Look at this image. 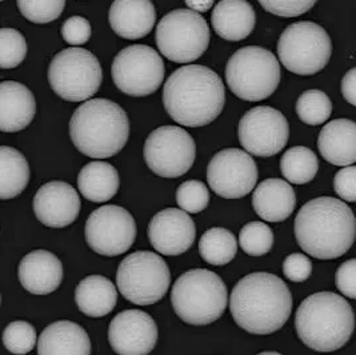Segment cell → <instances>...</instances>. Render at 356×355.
I'll use <instances>...</instances> for the list:
<instances>
[{
  "instance_id": "1",
  "label": "cell",
  "mask_w": 356,
  "mask_h": 355,
  "mask_svg": "<svg viewBox=\"0 0 356 355\" xmlns=\"http://www.w3.org/2000/svg\"><path fill=\"white\" fill-rule=\"evenodd\" d=\"M226 88L220 77L209 67L183 65L167 79L163 104L167 113L184 127L212 123L225 109Z\"/></svg>"
},
{
  "instance_id": "2",
  "label": "cell",
  "mask_w": 356,
  "mask_h": 355,
  "mask_svg": "<svg viewBox=\"0 0 356 355\" xmlns=\"http://www.w3.org/2000/svg\"><path fill=\"white\" fill-rule=\"evenodd\" d=\"M292 305L287 285L270 273L245 275L229 297L234 321L257 336H268L280 330L291 315Z\"/></svg>"
},
{
  "instance_id": "3",
  "label": "cell",
  "mask_w": 356,
  "mask_h": 355,
  "mask_svg": "<svg viewBox=\"0 0 356 355\" xmlns=\"http://www.w3.org/2000/svg\"><path fill=\"white\" fill-rule=\"evenodd\" d=\"M354 211L343 200L321 196L307 202L295 218V238L308 255L337 259L355 242Z\"/></svg>"
},
{
  "instance_id": "4",
  "label": "cell",
  "mask_w": 356,
  "mask_h": 355,
  "mask_svg": "<svg viewBox=\"0 0 356 355\" xmlns=\"http://www.w3.org/2000/svg\"><path fill=\"white\" fill-rule=\"evenodd\" d=\"M130 136V119L110 99H90L79 106L70 120V138L86 157L106 159L116 155Z\"/></svg>"
},
{
  "instance_id": "5",
  "label": "cell",
  "mask_w": 356,
  "mask_h": 355,
  "mask_svg": "<svg viewBox=\"0 0 356 355\" xmlns=\"http://www.w3.org/2000/svg\"><path fill=\"white\" fill-rule=\"evenodd\" d=\"M295 327L299 339L315 352L341 349L354 333V310L335 292H316L298 307Z\"/></svg>"
},
{
  "instance_id": "6",
  "label": "cell",
  "mask_w": 356,
  "mask_h": 355,
  "mask_svg": "<svg viewBox=\"0 0 356 355\" xmlns=\"http://www.w3.org/2000/svg\"><path fill=\"white\" fill-rule=\"evenodd\" d=\"M171 303L183 322L194 326L210 324L226 310V285L210 270H190L177 279L171 291Z\"/></svg>"
},
{
  "instance_id": "7",
  "label": "cell",
  "mask_w": 356,
  "mask_h": 355,
  "mask_svg": "<svg viewBox=\"0 0 356 355\" xmlns=\"http://www.w3.org/2000/svg\"><path fill=\"white\" fill-rule=\"evenodd\" d=\"M226 81L235 97L260 102L275 93L280 83V63L271 51L247 46L229 58Z\"/></svg>"
},
{
  "instance_id": "8",
  "label": "cell",
  "mask_w": 356,
  "mask_h": 355,
  "mask_svg": "<svg viewBox=\"0 0 356 355\" xmlns=\"http://www.w3.org/2000/svg\"><path fill=\"white\" fill-rule=\"evenodd\" d=\"M277 55L282 65L292 74L315 75L328 65L332 42L322 26L312 22H298L280 35Z\"/></svg>"
},
{
  "instance_id": "9",
  "label": "cell",
  "mask_w": 356,
  "mask_h": 355,
  "mask_svg": "<svg viewBox=\"0 0 356 355\" xmlns=\"http://www.w3.org/2000/svg\"><path fill=\"white\" fill-rule=\"evenodd\" d=\"M102 81V65L88 49H62L49 63V86L58 97L67 102L88 100L99 91Z\"/></svg>"
},
{
  "instance_id": "10",
  "label": "cell",
  "mask_w": 356,
  "mask_h": 355,
  "mask_svg": "<svg viewBox=\"0 0 356 355\" xmlns=\"http://www.w3.org/2000/svg\"><path fill=\"white\" fill-rule=\"evenodd\" d=\"M171 273L165 260L151 251H136L122 260L116 285L122 295L135 305L148 306L167 294Z\"/></svg>"
},
{
  "instance_id": "11",
  "label": "cell",
  "mask_w": 356,
  "mask_h": 355,
  "mask_svg": "<svg viewBox=\"0 0 356 355\" xmlns=\"http://www.w3.org/2000/svg\"><path fill=\"white\" fill-rule=\"evenodd\" d=\"M156 46L174 63H191L210 45V29L206 19L191 10H174L162 17L156 27Z\"/></svg>"
},
{
  "instance_id": "12",
  "label": "cell",
  "mask_w": 356,
  "mask_h": 355,
  "mask_svg": "<svg viewBox=\"0 0 356 355\" xmlns=\"http://www.w3.org/2000/svg\"><path fill=\"white\" fill-rule=\"evenodd\" d=\"M164 74L162 56L148 46L126 47L113 59V83L130 97H148L155 93L163 83Z\"/></svg>"
},
{
  "instance_id": "13",
  "label": "cell",
  "mask_w": 356,
  "mask_h": 355,
  "mask_svg": "<svg viewBox=\"0 0 356 355\" xmlns=\"http://www.w3.org/2000/svg\"><path fill=\"white\" fill-rule=\"evenodd\" d=\"M196 157L193 136L181 127L162 126L154 129L145 143L148 168L162 178H179L190 171Z\"/></svg>"
},
{
  "instance_id": "14",
  "label": "cell",
  "mask_w": 356,
  "mask_h": 355,
  "mask_svg": "<svg viewBox=\"0 0 356 355\" xmlns=\"http://www.w3.org/2000/svg\"><path fill=\"white\" fill-rule=\"evenodd\" d=\"M86 241L99 255L118 257L129 251L136 238V223L120 206H102L86 222Z\"/></svg>"
},
{
  "instance_id": "15",
  "label": "cell",
  "mask_w": 356,
  "mask_h": 355,
  "mask_svg": "<svg viewBox=\"0 0 356 355\" xmlns=\"http://www.w3.org/2000/svg\"><path fill=\"white\" fill-rule=\"evenodd\" d=\"M290 126L279 110L259 106L244 113L238 138L244 150L255 157L268 158L280 152L289 142Z\"/></svg>"
},
{
  "instance_id": "16",
  "label": "cell",
  "mask_w": 356,
  "mask_h": 355,
  "mask_svg": "<svg viewBox=\"0 0 356 355\" xmlns=\"http://www.w3.org/2000/svg\"><path fill=\"white\" fill-rule=\"evenodd\" d=\"M211 190L226 199L250 194L258 182V167L248 152L226 148L213 155L207 167Z\"/></svg>"
},
{
  "instance_id": "17",
  "label": "cell",
  "mask_w": 356,
  "mask_h": 355,
  "mask_svg": "<svg viewBox=\"0 0 356 355\" xmlns=\"http://www.w3.org/2000/svg\"><path fill=\"white\" fill-rule=\"evenodd\" d=\"M108 342L118 355H148L158 342V326L142 310H124L110 323Z\"/></svg>"
},
{
  "instance_id": "18",
  "label": "cell",
  "mask_w": 356,
  "mask_h": 355,
  "mask_svg": "<svg viewBox=\"0 0 356 355\" xmlns=\"http://www.w3.org/2000/svg\"><path fill=\"white\" fill-rule=\"evenodd\" d=\"M196 227L186 211L164 209L149 221L148 239L163 255L174 257L190 250L194 244Z\"/></svg>"
},
{
  "instance_id": "19",
  "label": "cell",
  "mask_w": 356,
  "mask_h": 355,
  "mask_svg": "<svg viewBox=\"0 0 356 355\" xmlns=\"http://www.w3.org/2000/svg\"><path fill=\"white\" fill-rule=\"evenodd\" d=\"M76 190L60 180L43 184L33 198V212L39 222L52 228H63L76 221L81 212Z\"/></svg>"
},
{
  "instance_id": "20",
  "label": "cell",
  "mask_w": 356,
  "mask_h": 355,
  "mask_svg": "<svg viewBox=\"0 0 356 355\" xmlns=\"http://www.w3.org/2000/svg\"><path fill=\"white\" fill-rule=\"evenodd\" d=\"M22 286L35 295H47L56 290L63 281V265L55 254L35 250L19 263Z\"/></svg>"
},
{
  "instance_id": "21",
  "label": "cell",
  "mask_w": 356,
  "mask_h": 355,
  "mask_svg": "<svg viewBox=\"0 0 356 355\" xmlns=\"http://www.w3.org/2000/svg\"><path fill=\"white\" fill-rule=\"evenodd\" d=\"M108 22L116 35L136 40L152 31L156 11L151 0H113L108 11Z\"/></svg>"
},
{
  "instance_id": "22",
  "label": "cell",
  "mask_w": 356,
  "mask_h": 355,
  "mask_svg": "<svg viewBox=\"0 0 356 355\" xmlns=\"http://www.w3.org/2000/svg\"><path fill=\"white\" fill-rule=\"evenodd\" d=\"M36 113L31 90L19 81L0 83V131L17 132L29 127Z\"/></svg>"
},
{
  "instance_id": "23",
  "label": "cell",
  "mask_w": 356,
  "mask_h": 355,
  "mask_svg": "<svg viewBox=\"0 0 356 355\" xmlns=\"http://www.w3.org/2000/svg\"><path fill=\"white\" fill-rule=\"evenodd\" d=\"M254 210L267 222H283L291 216L296 195L291 184L279 178L260 182L252 195Z\"/></svg>"
},
{
  "instance_id": "24",
  "label": "cell",
  "mask_w": 356,
  "mask_h": 355,
  "mask_svg": "<svg viewBox=\"0 0 356 355\" xmlns=\"http://www.w3.org/2000/svg\"><path fill=\"white\" fill-rule=\"evenodd\" d=\"M38 355H91V340L78 323L58 321L40 334Z\"/></svg>"
},
{
  "instance_id": "25",
  "label": "cell",
  "mask_w": 356,
  "mask_h": 355,
  "mask_svg": "<svg viewBox=\"0 0 356 355\" xmlns=\"http://www.w3.org/2000/svg\"><path fill=\"white\" fill-rule=\"evenodd\" d=\"M215 33L228 42H241L254 31L257 15L247 0H220L211 15Z\"/></svg>"
},
{
  "instance_id": "26",
  "label": "cell",
  "mask_w": 356,
  "mask_h": 355,
  "mask_svg": "<svg viewBox=\"0 0 356 355\" xmlns=\"http://www.w3.org/2000/svg\"><path fill=\"white\" fill-rule=\"evenodd\" d=\"M318 148L325 161L334 166H353L356 161V125L351 119H335L324 126Z\"/></svg>"
},
{
  "instance_id": "27",
  "label": "cell",
  "mask_w": 356,
  "mask_h": 355,
  "mask_svg": "<svg viewBox=\"0 0 356 355\" xmlns=\"http://www.w3.org/2000/svg\"><path fill=\"white\" fill-rule=\"evenodd\" d=\"M75 302L87 317H106L116 306L118 291L108 278L90 275L78 285L75 290Z\"/></svg>"
},
{
  "instance_id": "28",
  "label": "cell",
  "mask_w": 356,
  "mask_h": 355,
  "mask_svg": "<svg viewBox=\"0 0 356 355\" xmlns=\"http://www.w3.org/2000/svg\"><path fill=\"white\" fill-rule=\"evenodd\" d=\"M119 183L118 170L106 161L86 164L78 175L81 194L95 203H103L113 198L119 190Z\"/></svg>"
},
{
  "instance_id": "29",
  "label": "cell",
  "mask_w": 356,
  "mask_h": 355,
  "mask_svg": "<svg viewBox=\"0 0 356 355\" xmlns=\"http://www.w3.org/2000/svg\"><path fill=\"white\" fill-rule=\"evenodd\" d=\"M30 182V166L14 147L0 145V199L7 200L22 194Z\"/></svg>"
},
{
  "instance_id": "30",
  "label": "cell",
  "mask_w": 356,
  "mask_h": 355,
  "mask_svg": "<svg viewBox=\"0 0 356 355\" xmlns=\"http://www.w3.org/2000/svg\"><path fill=\"white\" fill-rule=\"evenodd\" d=\"M238 242L235 235L222 227L207 230L199 241L200 257L213 266H223L235 258Z\"/></svg>"
},
{
  "instance_id": "31",
  "label": "cell",
  "mask_w": 356,
  "mask_h": 355,
  "mask_svg": "<svg viewBox=\"0 0 356 355\" xmlns=\"http://www.w3.org/2000/svg\"><path fill=\"white\" fill-rule=\"evenodd\" d=\"M283 177L293 184H306L316 177L319 161L312 150L296 145L287 150L280 159Z\"/></svg>"
},
{
  "instance_id": "32",
  "label": "cell",
  "mask_w": 356,
  "mask_h": 355,
  "mask_svg": "<svg viewBox=\"0 0 356 355\" xmlns=\"http://www.w3.org/2000/svg\"><path fill=\"white\" fill-rule=\"evenodd\" d=\"M332 113V102L321 90H307L296 102V113L308 126H319L327 122Z\"/></svg>"
},
{
  "instance_id": "33",
  "label": "cell",
  "mask_w": 356,
  "mask_h": 355,
  "mask_svg": "<svg viewBox=\"0 0 356 355\" xmlns=\"http://www.w3.org/2000/svg\"><path fill=\"white\" fill-rule=\"evenodd\" d=\"M239 244L245 254L261 257L274 246V232L271 227L261 222H250L241 230Z\"/></svg>"
},
{
  "instance_id": "34",
  "label": "cell",
  "mask_w": 356,
  "mask_h": 355,
  "mask_svg": "<svg viewBox=\"0 0 356 355\" xmlns=\"http://www.w3.org/2000/svg\"><path fill=\"white\" fill-rule=\"evenodd\" d=\"M27 55V42L15 29H0V68H15Z\"/></svg>"
},
{
  "instance_id": "35",
  "label": "cell",
  "mask_w": 356,
  "mask_h": 355,
  "mask_svg": "<svg viewBox=\"0 0 356 355\" xmlns=\"http://www.w3.org/2000/svg\"><path fill=\"white\" fill-rule=\"evenodd\" d=\"M4 347L15 355L30 353L36 345V331L33 324L24 321L11 322L3 331Z\"/></svg>"
},
{
  "instance_id": "36",
  "label": "cell",
  "mask_w": 356,
  "mask_h": 355,
  "mask_svg": "<svg viewBox=\"0 0 356 355\" xmlns=\"http://www.w3.org/2000/svg\"><path fill=\"white\" fill-rule=\"evenodd\" d=\"M65 6V0H17L20 14L36 24L56 20L62 15Z\"/></svg>"
},
{
  "instance_id": "37",
  "label": "cell",
  "mask_w": 356,
  "mask_h": 355,
  "mask_svg": "<svg viewBox=\"0 0 356 355\" xmlns=\"http://www.w3.org/2000/svg\"><path fill=\"white\" fill-rule=\"evenodd\" d=\"M177 202L181 210L196 214L209 206L210 191L200 180H186L177 190Z\"/></svg>"
},
{
  "instance_id": "38",
  "label": "cell",
  "mask_w": 356,
  "mask_h": 355,
  "mask_svg": "<svg viewBox=\"0 0 356 355\" xmlns=\"http://www.w3.org/2000/svg\"><path fill=\"white\" fill-rule=\"evenodd\" d=\"M318 0H259L260 6L270 14L282 17H296L308 13Z\"/></svg>"
},
{
  "instance_id": "39",
  "label": "cell",
  "mask_w": 356,
  "mask_h": 355,
  "mask_svg": "<svg viewBox=\"0 0 356 355\" xmlns=\"http://www.w3.org/2000/svg\"><path fill=\"white\" fill-rule=\"evenodd\" d=\"M62 36L71 46L86 45L91 38V24L86 17H70L62 26Z\"/></svg>"
},
{
  "instance_id": "40",
  "label": "cell",
  "mask_w": 356,
  "mask_h": 355,
  "mask_svg": "<svg viewBox=\"0 0 356 355\" xmlns=\"http://www.w3.org/2000/svg\"><path fill=\"white\" fill-rule=\"evenodd\" d=\"M283 273L291 282H305L312 273V263L306 255L293 253L284 259Z\"/></svg>"
},
{
  "instance_id": "41",
  "label": "cell",
  "mask_w": 356,
  "mask_h": 355,
  "mask_svg": "<svg viewBox=\"0 0 356 355\" xmlns=\"http://www.w3.org/2000/svg\"><path fill=\"white\" fill-rule=\"evenodd\" d=\"M355 177L356 168L353 164L341 168L334 179V189L337 194L346 202L353 203L356 200Z\"/></svg>"
},
{
  "instance_id": "42",
  "label": "cell",
  "mask_w": 356,
  "mask_h": 355,
  "mask_svg": "<svg viewBox=\"0 0 356 355\" xmlns=\"http://www.w3.org/2000/svg\"><path fill=\"white\" fill-rule=\"evenodd\" d=\"M337 286L343 295L354 299L356 297V260L350 259L340 265L337 271Z\"/></svg>"
},
{
  "instance_id": "43",
  "label": "cell",
  "mask_w": 356,
  "mask_h": 355,
  "mask_svg": "<svg viewBox=\"0 0 356 355\" xmlns=\"http://www.w3.org/2000/svg\"><path fill=\"white\" fill-rule=\"evenodd\" d=\"M341 94L351 106H356V68H351L343 77Z\"/></svg>"
},
{
  "instance_id": "44",
  "label": "cell",
  "mask_w": 356,
  "mask_h": 355,
  "mask_svg": "<svg viewBox=\"0 0 356 355\" xmlns=\"http://www.w3.org/2000/svg\"><path fill=\"white\" fill-rule=\"evenodd\" d=\"M187 7L194 13H207L213 6V0H184Z\"/></svg>"
},
{
  "instance_id": "45",
  "label": "cell",
  "mask_w": 356,
  "mask_h": 355,
  "mask_svg": "<svg viewBox=\"0 0 356 355\" xmlns=\"http://www.w3.org/2000/svg\"><path fill=\"white\" fill-rule=\"evenodd\" d=\"M258 355H282L279 354V353H276V352H264V353H260Z\"/></svg>"
},
{
  "instance_id": "46",
  "label": "cell",
  "mask_w": 356,
  "mask_h": 355,
  "mask_svg": "<svg viewBox=\"0 0 356 355\" xmlns=\"http://www.w3.org/2000/svg\"><path fill=\"white\" fill-rule=\"evenodd\" d=\"M0 303H1V297H0Z\"/></svg>"
},
{
  "instance_id": "47",
  "label": "cell",
  "mask_w": 356,
  "mask_h": 355,
  "mask_svg": "<svg viewBox=\"0 0 356 355\" xmlns=\"http://www.w3.org/2000/svg\"><path fill=\"white\" fill-rule=\"evenodd\" d=\"M0 1H3V0H0Z\"/></svg>"
}]
</instances>
